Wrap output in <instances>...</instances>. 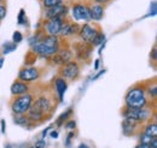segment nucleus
Masks as SVG:
<instances>
[{
    "label": "nucleus",
    "mask_w": 157,
    "mask_h": 148,
    "mask_svg": "<svg viewBox=\"0 0 157 148\" xmlns=\"http://www.w3.org/2000/svg\"><path fill=\"white\" fill-rule=\"evenodd\" d=\"M58 39L56 36H48L44 40H38L33 45V51L41 57L55 56L59 50Z\"/></svg>",
    "instance_id": "f257e3e1"
},
{
    "label": "nucleus",
    "mask_w": 157,
    "mask_h": 148,
    "mask_svg": "<svg viewBox=\"0 0 157 148\" xmlns=\"http://www.w3.org/2000/svg\"><path fill=\"white\" fill-rule=\"evenodd\" d=\"M126 105L129 110L144 109L146 105V96L143 88H133L126 95Z\"/></svg>",
    "instance_id": "f03ea898"
},
{
    "label": "nucleus",
    "mask_w": 157,
    "mask_h": 148,
    "mask_svg": "<svg viewBox=\"0 0 157 148\" xmlns=\"http://www.w3.org/2000/svg\"><path fill=\"white\" fill-rule=\"evenodd\" d=\"M33 102V98L30 94H22V96L17 98L13 100L12 105H11V109L15 114H21V113H25V112L29 110L30 105Z\"/></svg>",
    "instance_id": "7ed1b4c3"
},
{
    "label": "nucleus",
    "mask_w": 157,
    "mask_h": 148,
    "mask_svg": "<svg viewBox=\"0 0 157 148\" xmlns=\"http://www.w3.org/2000/svg\"><path fill=\"white\" fill-rule=\"evenodd\" d=\"M150 117H151V112L149 110H145V109H139V110L127 109V111L124 112V118H131L137 122H145V120L150 119Z\"/></svg>",
    "instance_id": "20e7f679"
},
{
    "label": "nucleus",
    "mask_w": 157,
    "mask_h": 148,
    "mask_svg": "<svg viewBox=\"0 0 157 148\" xmlns=\"http://www.w3.org/2000/svg\"><path fill=\"white\" fill-rule=\"evenodd\" d=\"M63 25V20L60 17H55V18H48V20L45 23V29L46 33L50 36H56L60 33Z\"/></svg>",
    "instance_id": "39448f33"
},
{
    "label": "nucleus",
    "mask_w": 157,
    "mask_h": 148,
    "mask_svg": "<svg viewBox=\"0 0 157 148\" xmlns=\"http://www.w3.org/2000/svg\"><path fill=\"white\" fill-rule=\"evenodd\" d=\"M97 35H98V30L94 27L90 25V24H85L80 29V37L86 43H93V41H94Z\"/></svg>",
    "instance_id": "423d86ee"
},
{
    "label": "nucleus",
    "mask_w": 157,
    "mask_h": 148,
    "mask_svg": "<svg viewBox=\"0 0 157 148\" xmlns=\"http://www.w3.org/2000/svg\"><path fill=\"white\" fill-rule=\"evenodd\" d=\"M73 16L76 20H85L88 22L91 20V15H90V9L82 4H76L73 7Z\"/></svg>",
    "instance_id": "0eeeda50"
},
{
    "label": "nucleus",
    "mask_w": 157,
    "mask_h": 148,
    "mask_svg": "<svg viewBox=\"0 0 157 148\" xmlns=\"http://www.w3.org/2000/svg\"><path fill=\"white\" fill-rule=\"evenodd\" d=\"M39 70L35 68H28V69H23L21 70L18 74V78L23 82H32L39 78Z\"/></svg>",
    "instance_id": "6e6552de"
},
{
    "label": "nucleus",
    "mask_w": 157,
    "mask_h": 148,
    "mask_svg": "<svg viewBox=\"0 0 157 148\" xmlns=\"http://www.w3.org/2000/svg\"><path fill=\"white\" fill-rule=\"evenodd\" d=\"M78 72H80V70H78V64L76 63H73V61L67 63L65 66H64V69H63V71H62L63 76L65 78H69V80L76 78L78 76Z\"/></svg>",
    "instance_id": "1a4fd4ad"
},
{
    "label": "nucleus",
    "mask_w": 157,
    "mask_h": 148,
    "mask_svg": "<svg viewBox=\"0 0 157 148\" xmlns=\"http://www.w3.org/2000/svg\"><path fill=\"white\" fill-rule=\"evenodd\" d=\"M67 13V6L64 5H56L52 7H48L46 11V18H55V17H62Z\"/></svg>",
    "instance_id": "9d476101"
},
{
    "label": "nucleus",
    "mask_w": 157,
    "mask_h": 148,
    "mask_svg": "<svg viewBox=\"0 0 157 148\" xmlns=\"http://www.w3.org/2000/svg\"><path fill=\"white\" fill-rule=\"evenodd\" d=\"M28 111H29L28 117H29L30 120L38 122V120H41V119L44 118V111H42V109L40 107L39 105L36 104V101H35L34 105H30V107H29Z\"/></svg>",
    "instance_id": "9b49d317"
},
{
    "label": "nucleus",
    "mask_w": 157,
    "mask_h": 148,
    "mask_svg": "<svg viewBox=\"0 0 157 148\" xmlns=\"http://www.w3.org/2000/svg\"><path fill=\"white\" fill-rule=\"evenodd\" d=\"M71 53H70V51H68V50H63V51H58L56 54H55V58H53V61L56 63V64H60V65H64V64H67V63H69L70 61V59H71Z\"/></svg>",
    "instance_id": "f8f14e48"
},
{
    "label": "nucleus",
    "mask_w": 157,
    "mask_h": 148,
    "mask_svg": "<svg viewBox=\"0 0 157 148\" xmlns=\"http://www.w3.org/2000/svg\"><path fill=\"white\" fill-rule=\"evenodd\" d=\"M29 91V87L23 82V81H17L11 86V93L13 95H22Z\"/></svg>",
    "instance_id": "ddd939ff"
},
{
    "label": "nucleus",
    "mask_w": 157,
    "mask_h": 148,
    "mask_svg": "<svg viewBox=\"0 0 157 148\" xmlns=\"http://www.w3.org/2000/svg\"><path fill=\"white\" fill-rule=\"evenodd\" d=\"M90 15H91V19H94V20H100L103 18V15H104V9L101 5H93L91 9H90Z\"/></svg>",
    "instance_id": "4468645a"
},
{
    "label": "nucleus",
    "mask_w": 157,
    "mask_h": 148,
    "mask_svg": "<svg viewBox=\"0 0 157 148\" xmlns=\"http://www.w3.org/2000/svg\"><path fill=\"white\" fill-rule=\"evenodd\" d=\"M76 28L78 25L76 24H68V23H63L62 25V29H60V34L62 35H71V34H75L76 33Z\"/></svg>",
    "instance_id": "2eb2a0df"
},
{
    "label": "nucleus",
    "mask_w": 157,
    "mask_h": 148,
    "mask_svg": "<svg viewBox=\"0 0 157 148\" xmlns=\"http://www.w3.org/2000/svg\"><path fill=\"white\" fill-rule=\"evenodd\" d=\"M56 89H57V92L59 94V99L63 100V95L67 91V82L63 78H58L56 81Z\"/></svg>",
    "instance_id": "dca6fc26"
},
{
    "label": "nucleus",
    "mask_w": 157,
    "mask_h": 148,
    "mask_svg": "<svg viewBox=\"0 0 157 148\" xmlns=\"http://www.w3.org/2000/svg\"><path fill=\"white\" fill-rule=\"evenodd\" d=\"M13 120H15V123H16V124H18V125H23V127H25V125H28V124L30 123L29 117H28V116H23V113L15 116Z\"/></svg>",
    "instance_id": "f3484780"
},
{
    "label": "nucleus",
    "mask_w": 157,
    "mask_h": 148,
    "mask_svg": "<svg viewBox=\"0 0 157 148\" xmlns=\"http://www.w3.org/2000/svg\"><path fill=\"white\" fill-rule=\"evenodd\" d=\"M147 136H150V137H157V125L155 123H152V124H149L147 127H146V129L144 131Z\"/></svg>",
    "instance_id": "a211bd4d"
},
{
    "label": "nucleus",
    "mask_w": 157,
    "mask_h": 148,
    "mask_svg": "<svg viewBox=\"0 0 157 148\" xmlns=\"http://www.w3.org/2000/svg\"><path fill=\"white\" fill-rule=\"evenodd\" d=\"M16 48H17V43H15V42H7V43L4 46L2 52H4V54H9V53L16 51Z\"/></svg>",
    "instance_id": "6ab92c4d"
},
{
    "label": "nucleus",
    "mask_w": 157,
    "mask_h": 148,
    "mask_svg": "<svg viewBox=\"0 0 157 148\" xmlns=\"http://www.w3.org/2000/svg\"><path fill=\"white\" fill-rule=\"evenodd\" d=\"M71 113H73V110H71V109L67 110V111L64 112V113H63V114L59 117L58 119H57V122H56V123H57V125H58V127H60V125H62V123H63V120H67Z\"/></svg>",
    "instance_id": "aec40b11"
},
{
    "label": "nucleus",
    "mask_w": 157,
    "mask_h": 148,
    "mask_svg": "<svg viewBox=\"0 0 157 148\" xmlns=\"http://www.w3.org/2000/svg\"><path fill=\"white\" fill-rule=\"evenodd\" d=\"M60 4H62V0H44V6L46 7H52V6L60 5Z\"/></svg>",
    "instance_id": "412c9836"
},
{
    "label": "nucleus",
    "mask_w": 157,
    "mask_h": 148,
    "mask_svg": "<svg viewBox=\"0 0 157 148\" xmlns=\"http://www.w3.org/2000/svg\"><path fill=\"white\" fill-rule=\"evenodd\" d=\"M152 139H154V137H150V136H147L145 132H143V134L140 135V143H146V145H149Z\"/></svg>",
    "instance_id": "4be33fe9"
},
{
    "label": "nucleus",
    "mask_w": 157,
    "mask_h": 148,
    "mask_svg": "<svg viewBox=\"0 0 157 148\" xmlns=\"http://www.w3.org/2000/svg\"><path fill=\"white\" fill-rule=\"evenodd\" d=\"M104 34H100V33H98V35L96 36V39H94V41H93V43L92 45H99V43H101L103 41H104Z\"/></svg>",
    "instance_id": "5701e85b"
},
{
    "label": "nucleus",
    "mask_w": 157,
    "mask_h": 148,
    "mask_svg": "<svg viewBox=\"0 0 157 148\" xmlns=\"http://www.w3.org/2000/svg\"><path fill=\"white\" fill-rule=\"evenodd\" d=\"M13 42L15 43H18V42H21L22 41V39H23V36H22V34H21L20 31H15L13 33Z\"/></svg>",
    "instance_id": "b1692460"
},
{
    "label": "nucleus",
    "mask_w": 157,
    "mask_h": 148,
    "mask_svg": "<svg viewBox=\"0 0 157 148\" xmlns=\"http://www.w3.org/2000/svg\"><path fill=\"white\" fill-rule=\"evenodd\" d=\"M45 147H46L45 140H39V141H36L35 145H34V148H45Z\"/></svg>",
    "instance_id": "393cba45"
},
{
    "label": "nucleus",
    "mask_w": 157,
    "mask_h": 148,
    "mask_svg": "<svg viewBox=\"0 0 157 148\" xmlns=\"http://www.w3.org/2000/svg\"><path fill=\"white\" fill-rule=\"evenodd\" d=\"M5 16H6V7L0 5V20L5 18Z\"/></svg>",
    "instance_id": "a878e982"
},
{
    "label": "nucleus",
    "mask_w": 157,
    "mask_h": 148,
    "mask_svg": "<svg viewBox=\"0 0 157 148\" xmlns=\"http://www.w3.org/2000/svg\"><path fill=\"white\" fill-rule=\"evenodd\" d=\"M74 137V132H69L68 134V137H67V147H70V145H71V139Z\"/></svg>",
    "instance_id": "bb28decb"
},
{
    "label": "nucleus",
    "mask_w": 157,
    "mask_h": 148,
    "mask_svg": "<svg viewBox=\"0 0 157 148\" xmlns=\"http://www.w3.org/2000/svg\"><path fill=\"white\" fill-rule=\"evenodd\" d=\"M23 22H24V10H21L20 16H18V23L23 24Z\"/></svg>",
    "instance_id": "cd10ccee"
},
{
    "label": "nucleus",
    "mask_w": 157,
    "mask_h": 148,
    "mask_svg": "<svg viewBox=\"0 0 157 148\" xmlns=\"http://www.w3.org/2000/svg\"><path fill=\"white\" fill-rule=\"evenodd\" d=\"M149 146H150V148H157V137H154L151 140V142L149 143Z\"/></svg>",
    "instance_id": "c85d7f7f"
},
{
    "label": "nucleus",
    "mask_w": 157,
    "mask_h": 148,
    "mask_svg": "<svg viewBox=\"0 0 157 148\" xmlns=\"http://www.w3.org/2000/svg\"><path fill=\"white\" fill-rule=\"evenodd\" d=\"M68 129H74L75 127H76V123L74 122V120H70L69 123H67V125H65Z\"/></svg>",
    "instance_id": "c756f323"
},
{
    "label": "nucleus",
    "mask_w": 157,
    "mask_h": 148,
    "mask_svg": "<svg viewBox=\"0 0 157 148\" xmlns=\"http://www.w3.org/2000/svg\"><path fill=\"white\" fill-rule=\"evenodd\" d=\"M150 94L152 95V98H156V95H157V87L156 86H154V87H152V89H150Z\"/></svg>",
    "instance_id": "7c9ffc66"
},
{
    "label": "nucleus",
    "mask_w": 157,
    "mask_h": 148,
    "mask_svg": "<svg viewBox=\"0 0 157 148\" xmlns=\"http://www.w3.org/2000/svg\"><path fill=\"white\" fill-rule=\"evenodd\" d=\"M136 148H150L149 145H146V143H139L136 146Z\"/></svg>",
    "instance_id": "2f4dec72"
},
{
    "label": "nucleus",
    "mask_w": 157,
    "mask_h": 148,
    "mask_svg": "<svg viewBox=\"0 0 157 148\" xmlns=\"http://www.w3.org/2000/svg\"><path fill=\"white\" fill-rule=\"evenodd\" d=\"M50 135H51L52 139H57V137H58V132H57V131H51Z\"/></svg>",
    "instance_id": "473e14b6"
},
{
    "label": "nucleus",
    "mask_w": 157,
    "mask_h": 148,
    "mask_svg": "<svg viewBox=\"0 0 157 148\" xmlns=\"http://www.w3.org/2000/svg\"><path fill=\"white\" fill-rule=\"evenodd\" d=\"M5 131H6V130H5V120L2 119V120H1V132L5 134Z\"/></svg>",
    "instance_id": "72a5a7b5"
},
{
    "label": "nucleus",
    "mask_w": 157,
    "mask_h": 148,
    "mask_svg": "<svg viewBox=\"0 0 157 148\" xmlns=\"http://www.w3.org/2000/svg\"><path fill=\"white\" fill-rule=\"evenodd\" d=\"M152 59H154V60H156V59H157V54H156V47H155V48H154V50H152Z\"/></svg>",
    "instance_id": "f704fd0d"
},
{
    "label": "nucleus",
    "mask_w": 157,
    "mask_h": 148,
    "mask_svg": "<svg viewBox=\"0 0 157 148\" xmlns=\"http://www.w3.org/2000/svg\"><path fill=\"white\" fill-rule=\"evenodd\" d=\"M99 60H96V63H94V69H96V70H98L99 68Z\"/></svg>",
    "instance_id": "c9c22d12"
},
{
    "label": "nucleus",
    "mask_w": 157,
    "mask_h": 148,
    "mask_svg": "<svg viewBox=\"0 0 157 148\" xmlns=\"http://www.w3.org/2000/svg\"><path fill=\"white\" fill-rule=\"evenodd\" d=\"M98 4H105V2H108L109 0H96Z\"/></svg>",
    "instance_id": "e433bc0d"
},
{
    "label": "nucleus",
    "mask_w": 157,
    "mask_h": 148,
    "mask_svg": "<svg viewBox=\"0 0 157 148\" xmlns=\"http://www.w3.org/2000/svg\"><path fill=\"white\" fill-rule=\"evenodd\" d=\"M4 61H5V60H4V58H0V69L2 68V65H4Z\"/></svg>",
    "instance_id": "4c0bfd02"
},
{
    "label": "nucleus",
    "mask_w": 157,
    "mask_h": 148,
    "mask_svg": "<svg viewBox=\"0 0 157 148\" xmlns=\"http://www.w3.org/2000/svg\"><path fill=\"white\" fill-rule=\"evenodd\" d=\"M78 148H88V146H87V145H83V143H82V145H80V146H78Z\"/></svg>",
    "instance_id": "58836bf2"
},
{
    "label": "nucleus",
    "mask_w": 157,
    "mask_h": 148,
    "mask_svg": "<svg viewBox=\"0 0 157 148\" xmlns=\"http://www.w3.org/2000/svg\"><path fill=\"white\" fill-rule=\"evenodd\" d=\"M47 131H48V129H46V130H45V131H44V132H42V136H44V137L46 136V134H47Z\"/></svg>",
    "instance_id": "ea45409f"
},
{
    "label": "nucleus",
    "mask_w": 157,
    "mask_h": 148,
    "mask_svg": "<svg viewBox=\"0 0 157 148\" xmlns=\"http://www.w3.org/2000/svg\"><path fill=\"white\" fill-rule=\"evenodd\" d=\"M1 1H2V0H0V2H1Z\"/></svg>",
    "instance_id": "a19ab883"
},
{
    "label": "nucleus",
    "mask_w": 157,
    "mask_h": 148,
    "mask_svg": "<svg viewBox=\"0 0 157 148\" xmlns=\"http://www.w3.org/2000/svg\"><path fill=\"white\" fill-rule=\"evenodd\" d=\"M27 148H29V147H27Z\"/></svg>",
    "instance_id": "79ce46f5"
}]
</instances>
